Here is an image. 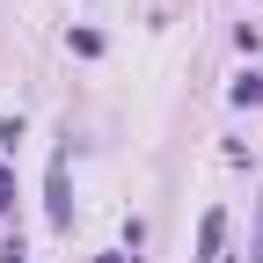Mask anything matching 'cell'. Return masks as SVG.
<instances>
[{
	"label": "cell",
	"instance_id": "cell-1",
	"mask_svg": "<svg viewBox=\"0 0 263 263\" xmlns=\"http://www.w3.org/2000/svg\"><path fill=\"white\" fill-rule=\"evenodd\" d=\"M219 241H227V212H205V227H197V263H219Z\"/></svg>",
	"mask_w": 263,
	"mask_h": 263
},
{
	"label": "cell",
	"instance_id": "cell-2",
	"mask_svg": "<svg viewBox=\"0 0 263 263\" xmlns=\"http://www.w3.org/2000/svg\"><path fill=\"white\" fill-rule=\"evenodd\" d=\"M73 219V197H66V154H51V227Z\"/></svg>",
	"mask_w": 263,
	"mask_h": 263
},
{
	"label": "cell",
	"instance_id": "cell-3",
	"mask_svg": "<svg viewBox=\"0 0 263 263\" xmlns=\"http://www.w3.org/2000/svg\"><path fill=\"white\" fill-rule=\"evenodd\" d=\"M234 103H241V110L263 103V73H241V81H234Z\"/></svg>",
	"mask_w": 263,
	"mask_h": 263
},
{
	"label": "cell",
	"instance_id": "cell-4",
	"mask_svg": "<svg viewBox=\"0 0 263 263\" xmlns=\"http://www.w3.org/2000/svg\"><path fill=\"white\" fill-rule=\"evenodd\" d=\"M95 263H124V256H95Z\"/></svg>",
	"mask_w": 263,
	"mask_h": 263
}]
</instances>
